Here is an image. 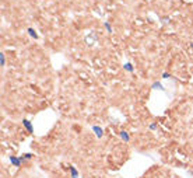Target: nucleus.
I'll return each instance as SVG.
<instances>
[{
	"label": "nucleus",
	"mask_w": 193,
	"mask_h": 178,
	"mask_svg": "<svg viewBox=\"0 0 193 178\" xmlns=\"http://www.w3.org/2000/svg\"><path fill=\"white\" fill-rule=\"evenodd\" d=\"M85 44H87L88 46H94V45H97L98 44V35H97V32H90V34H87L84 38Z\"/></svg>",
	"instance_id": "obj_1"
},
{
	"label": "nucleus",
	"mask_w": 193,
	"mask_h": 178,
	"mask_svg": "<svg viewBox=\"0 0 193 178\" xmlns=\"http://www.w3.org/2000/svg\"><path fill=\"white\" fill-rule=\"evenodd\" d=\"M22 125H24L25 129L28 130V133H31V135L34 133V126L31 125V122H29L28 119H22Z\"/></svg>",
	"instance_id": "obj_3"
},
{
	"label": "nucleus",
	"mask_w": 193,
	"mask_h": 178,
	"mask_svg": "<svg viewBox=\"0 0 193 178\" xmlns=\"http://www.w3.org/2000/svg\"><path fill=\"white\" fill-rule=\"evenodd\" d=\"M150 129H151V130H155V129H157V124H151L150 125Z\"/></svg>",
	"instance_id": "obj_14"
},
{
	"label": "nucleus",
	"mask_w": 193,
	"mask_h": 178,
	"mask_svg": "<svg viewBox=\"0 0 193 178\" xmlns=\"http://www.w3.org/2000/svg\"><path fill=\"white\" fill-rule=\"evenodd\" d=\"M123 68H125V70L130 72V73H133V72H134V68H133V64H132V63H129V62H127V63H125V64H123Z\"/></svg>",
	"instance_id": "obj_8"
},
{
	"label": "nucleus",
	"mask_w": 193,
	"mask_h": 178,
	"mask_svg": "<svg viewBox=\"0 0 193 178\" xmlns=\"http://www.w3.org/2000/svg\"><path fill=\"white\" fill-rule=\"evenodd\" d=\"M104 25H105V30H106V31H108L109 34H112V32H113V30H112V27H111V24H109V22H105Z\"/></svg>",
	"instance_id": "obj_11"
},
{
	"label": "nucleus",
	"mask_w": 193,
	"mask_h": 178,
	"mask_svg": "<svg viewBox=\"0 0 193 178\" xmlns=\"http://www.w3.org/2000/svg\"><path fill=\"white\" fill-rule=\"evenodd\" d=\"M151 88H153V90H161V91H165V87L160 82H154V83H153V86H151Z\"/></svg>",
	"instance_id": "obj_5"
},
{
	"label": "nucleus",
	"mask_w": 193,
	"mask_h": 178,
	"mask_svg": "<svg viewBox=\"0 0 193 178\" xmlns=\"http://www.w3.org/2000/svg\"><path fill=\"white\" fill-rule=\"evenodd\" d=\"M162 21H164V22H165V24H167V22H168V21H169V18H168V17H165V18H162Z\"/></svg>",
	"instance_id": "obj_15"
},
{
	"label": "nucleus",
	"mask_w": 193,
	"mask_h": 178,
	"mask_svg": "<svg viewBox=\"0 0 193 178\" xmlns=\"http://www.w3.org/2000/svg\"><path fill=\"white\" fill-rule=\"evenodd\" d=\"M32 156H34L32 153H27V154H24V156L20 157V160H21V161H25V160H28V158H32Z\"/></svg>",
	"instance_id": "obj_10"
},
{
	"label": "nucleus",
	"mask_w": 193,
	"mask_h": 178,
	"mask_svg": "<svg viewBox=\"0 0 193 178\" xmlns=\"http://www.w3.org/2000/svg\"><path fill=\"white\" fill-rule=\"evenodd\" d=\"M119 135H120V138H122L123 142H129V140H130V136H129V133H127V132L122 130V132L119 133Z\"/></svg>",
	"instance_id": "obj_7"
},
{
	"label": "nucleus",
	"mask_w": 193,
	"mask_h": 178,
	"mask_svg": "<svg viewBox=\"0 0 193 178\" xmlns=\"http://www.w3.org/2000/svg\"><path fill=\"white\" fill-rule=\"evenodd\" d=\"M4 63H6V59H4V54H0V66L4 68Z\"/></svg>",
	"instance_id": "obj_12"
},
{
	"label": "nucleus",
	"mask_w": 193,
	"mask_h": 178,
	"mask_svg": "<svg viewBox=\"0 0 193 178\" xmlns=\"http://www.w3.org/2000/svg\"><path fill=\"white\" fill-rule=\"evenodd\" d=\"M8 160H10V163L13 164V166H15V167H21V163H22V161L20 160V158H18V157H14V156H11L10 158H8Z\"/></svg>",
	"instance_id": "obj_4"
},
{
	"label": "nucleus",
	"mask_w": 193,
	"mask_h": 178,
	"mask_svg": "<svg viewBox=\"0 0 193 178\" xmlns=\"http://www.w3.org/2000/svg\"><path fill=\"white\" fill-rule=\"evenodd\" d=\"M70 172L73 178H78V171L76 170V167H70Z\"/></svg>",
	"instance_id": "obj_9"
},
{
	"label": "nucleus",
	"mask_w": 193,
	"mask_h": 178,
	"mask_svg": "<svg viewBox=\"0 0 193 178\" xmlns=\"http://www.w3.org/2000/svg\"><path fill=\"white\" fill-rule=\"evenodd\" d=\"M27 32H28L29 34V36H31V38H34V39H38V34H36V31L34 28H31V27H29L28 30H27Z\"/></svg>",
	"instance_id": "obj_6"
},
{
	"label": "nucleus",
	"mask_w": 193,
	"mask_h": 178,
	"mask_svg": "<svg viewBox=\"0 0 193 178\" xmlns=\"http://www.w3.org/2000/svg\"><path fill=\"white\" fill-rule=\"evenodd\" d=\"M171 77V74H169V73H167V72H165V73H162V78H169Z\"/></svg>",
	"instance_id": "obj_13"
},
{
	"label": "nucleus",
	"mask_w": 193,
	"mask_h": 178,
	"mask_svg": "<svg viewBox=\"0 0 193 178\" xmlns=\"http://www.w3.org/2000/svg\"><path fill=\"white\" fill-rule=\"evenodd\" d=\"M92 132L95 133V136H97L98 139H101L102 136H104V130H102V128L98 126V125H94V126H92Z\"/></svg>",
	"instance_id": "obj_2"
}]
</instances>
